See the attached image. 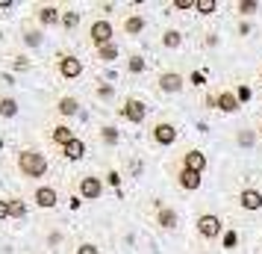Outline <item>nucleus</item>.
Listing matches in <instances>:
<instances>
[{
	"mask_svg": "<svg viewBox=\"0 0 262 254\" xmlns=\"http://www.w3.org/2000/svg\"><path fill=\"white\" fill-rule=\"evenodd\" d=\"M59 240H62V237L56 233V230H53V233L48 237V245H50V248H56V245H59Z\"/></svg>",
	"mask_w": 262,
	"mask_h": 254,
	"instance_id": "obj_39",
	"label": "nucleus"
},
{
	"mask_svg": "<svg viewBox=\"0 0 262 254\" xmlns=\"http://www.w3.org/2000/svg\"><path fill=\"white\" fill-rule=\"evenodd\" d=\"M106 178H109V183H112L115 189H118V186H121V174H118V171H109Z\"/></svg>",
	"mask_w": 262,
	"mask_h": 254,
	"instance_id": "obj_38",
	"label": "nucleus"
},
{
	"mask_svg": "<svg viewBox=\"0 0 262 254\" xmlns=\"http://www.w3.org/2000/svg\"><path fill=\"white\" fill-rule=\"evenodd\" d=\"M9 201V219H27V204L21 201V198H6Z\"/></svg>",
	"mask_w": 262,
	"mask_h": 254,
	"instance_id": "obj_27",
	"label": "nucleus"
},
{
	"mask_svg": "<svg viewBox=\"0 0 262 254\" xmlns=\"http://www.w3.org/2000/svg\"><path fill=\"white\" fill-rule=\"evenodd\" d=\"M15 169H18V174L21 178H27V181H45L50 171V160L45 151H38V148H21L18 154H15Z\"/></svg>",
	"mask_w": 262,
	"mask_h": 254,
	"instance_id": "obj_1",
	"label": "nucleus"
},
{
	"mask_svg": "<svg viewBox=\"0 0 262 254\" xmlns=\"http://www.w3.org/2000/svg\"><path fill=\"white\" fill-rule=\"evenodd\" d=\"M171 174H174V181H177V186L183 189V192H198L201 183H203V174L183 169V166H177V163H171Z\"/></svg>",
	"mask_w": 262,
	"mask_h": 254,
	"instance_id": "obj_9",
	"label": "nucleus"
},
{
	"mask_svg": "<svg viewBox=\"0 0 262 254\" xmlns=\"http://www.w3.org/2000/svg\"><path fill=\"white\" fill-rule=\"evenodd\" d=\"M144 68H147V62H144L142 53H133L130 60H127V71H130V74H142Z\"/></svg>",
	"mask_w": 262,
	"mask_h": 254,
	"instance_id": "obj_28",
	"label": "nucleus"
},
{
	"mask_svg": "<svg viewBox=\"0 0 262 254\" xmlns=\"http://www.w3.org/2000/svg\"><path fill=\"white\" fill-rule=\"evenodd\" d=\"M221 245H224L227 251H233L238 245V233L236 230H224V233H221Z\"/></svg>",
	"mask_w": 262,
	"mask_h": 254,
	"instance_id": "obj_31",
	"label": "nucleus"
},
{
	"mask_svg": "<svg viewBox=\"0 0 262 254\" xmlns=\"http://www.w3.org/2000/svg\"><path fill=\"white\" fill-rule=\"evenodd\" d=\"M154 225L162 228V230H177L180 213L174 210V207H168V204H156L154 207Z\"/></svg>",
	"mask_w": 262,
	"mask_h": 254,
	"instance_id": "obj_12",
	"label": "nucleus"
},
{
	"mask_svg": "<svg viewBox=\"0 0 262 254\" xmlns=\"http://www.w3.org/2000/svg\"><path fill=\"white\" fill-rule=\"evenodd\" d=\"M198 254H206V251H198Z\"/></svg>",
	"mask_w": 262,
	"mask_h": 254,
	"instance_id": "obj_42",
	"label": "nucleus"
},
{
	"mask_svg": "<svg viewBox=\"0 0 262 254\" xmlns=\"http://www.w3.org/2000/svg\"><path fill=\"white\" fill-rule=\"evenodd\" d=\"M171 6H174V9H186V12H189V9H194V0H174Z\"/></svg>",
	"mask_w": 262,
	"mask_h": 254,
	"instance_id": "obj_36",
	"label": "nucleus"
},
{
	"mask_svg": "<svg viewBox=\"0 0 262 254\" xmlns=\"http://www.w3.org/2000/svg\"><path fill=\"white\" fill-rule=\"evenodd\" d=\"M233 12L242 15V18H248V15L259 12V3H256V0H236V3H233Z\"/></svg>",
	"mask_w": 262,
	"mask_h": 254,
	"instance_id": "obj_26",
	"label": "nucleus"
},
{
	"mask_svg": "<svg viewBox=\"0 0 262 254\" xmlns=\"http://www.w3.org/2000/svg\"><path fill=\"white\" fill-rule=\"evenodd\" d=\"M15 3L12 0H0V12H9V9H12Z\"/></svg>",
	"mask_w": 262,
	"mask_h": 254,
	"instance_id": "obj_40",
	"label": "nucleus"
},
{
	"mask_svg": "<svg viewBox=\"0 0 262 254\" xmlns=\"http://www.w3.org/2000/svg\"><path fill=\"white\" fill-rule=\"evenodd\" d=\"M112 42H115V27H112V21L109 18H95L89 24V30H85V48L100 50V48H106V45H112Z\"/></svg>",
	"mask_w": 262,
	"mask_h": 254,
	"instance_id": "obj_2",
	"label": "nucleus"
},
{
	"mask_svg": "<svg viewBox=\"0 0 262 254\" xmlns=\"http://www.w3.org/2000/svg\"><path fill=\"white\" fill-rule=\"evenodd\" d=\"M203 104L209 109H218V92H206V97H203Z\"/></svg>",
	"mask_w": 262,
	"mask_h": 254,
	"instance_id": "obj_35",
	"label": "nucleus"
},
{
	"mask_svg": "<svg viewBox=\"0 0 262 254\" xmlns=\"http://www.w3.org/2000/svg\"><path fill=\"white\" fill-rule=\"evenodd\" d=\"M218 9V3L215 0H194V12L198 15H212Z\"/></svg>",
	"mask_w": 262,
	"mask_h": 254,
	"instance_id": "obj_30",
	"label": "nucleus"
},
{
	"mask_svg": "<svg viewBox=\"0 0 262 254\" xmlns=\"http://www.w3.org/2000/svg\"><path fill=\"white\" fill-rule=\"evenodd\" d=\"M236 204L242 207L245 213H256V210H262V192L253 189V186H245V189H238Z\"/></svg>",
	"mask_w": 262,
	"mask_h": 254,
	"instance_id": "obj_14",
	"label": "nucleus"
},
{
	"mask_svg": "<svg viewBox=\"0 0 262 254\" xmlns=\"http://www.w3.org/2000/svg\"><path fill=\"white\" fill-rule=\"evenodd\" d=\"M74 254H100V245H97V242L83 240V242H77V245H74Z\"/></svg>",
	"mask_w": 262,
	"mask_h": 254,
	"instance_id": "obj_29",
	"label": "nucleus"
},
{
	"mask_svg": "<svg viewBox=\"0 0 262 254\" xmlns=\"http://www.w3.org/2000/svg\"><path fill=\"white\" fill-rule=\"evenodd\" d=\"M256 136H259V142H262V121H259V127H256Z\"/></svg>",
	"mask_w": 262,
	"mask_h": 254,
	"instance_id": "obj_41",
	"label": "nucleus"
},
{
	"mask_svg": "<svg viewBox=\"0 0 262 254\" xmlns=\"http://www.w3.org/2000/svg\"><path fill=\"white\" fill-rule=\"evenodd\" d=\"M174 163H177V166H183V169H189V171L203 174V171H206V166H209V157L203 154L201 148H189V151H183Z\"/></svg>",
	"mask_w": 262,
	"mask_h": 254,
	"instance_id": "obj_10",
	"label": "nucleus"
},
{
	"mask_svg": "<svg viewBox=\"0 0 262 254\" xmlns=\"http://www.w3.org/2000/svg\"><path fill=\"white\" fill-rule=\"evenodd\" d=\"M180 45H183V33H180L177 27L162 30V36H159V48H162V50H177Z\"/></svg>",
	"mask_w": 262,
	"mask_h": 254,
	"instance_id": "obj_22",
	"label": "nucleus"
},
{
	"mask_svg": "<svg viewBox=\"0 0 262 254\" xmlns=\"http://www.w3.org/2000/svg\"><path fill=\"white\" fill-rule=\"evenodd\" d=\"M259 77H262V74H259Z\"/></svg>",
	"mask_w": 262,
	"mask_h": 254,
	"instance_id": "obj_43",
	"label": "nucleus"
},
{
	"mask_svg": "<svg viewBox=\"0 0 262 254\" xmlns=\"http://www.w3.org/2000/svg\"><path fill=\"white\" fill-rule=\"evenodd\" d=\"M183 86H186V77L177 68H165L156 77V92L159 95H177V92H183Z\"/></svg>",
	"mask_w": 262,
	"mask_h": 254,
	"instance_id": "obj_7",
	"label": "nucleus"
},
{
	"mask_svg": "<svg viewBox=\"0 0 262 254\" xmlns=\"http://www.w3.org/2000/svg\"><path fill=\"white\" fill-rule=\"evenodd\" d=\"M177 124L174 121H168V119H159L154 121V127H150V142H154L156 148H171L174 142H177Z\"/></svg>",
	"mask_w": 262,
	"mask_h": 254,
	"instance_id": "obj_6",
	"label": "nucleus"
},
{
	"mask_svg": "<svg viewBox=\"0 0 262 254\" xmlns=\"http://www.w3.org/2000/svg\"><path fill=\"white\" fill-rule=\"evenodd\" d=\"M3 219H9V201L6 198H0V222Z\"/></svg>",
	"mask_w": 262,
	"mask_h": 254,
	"instance_id": "obj_37",
	"label": "nucleus"
},
{
	"mask_svg": "<svg viewBox=\"0 0 262 254\" xmlns=\"http://www.w3.org/2000/svg\"><path fill=\"white\" fill-rule=\"evenodd\" d=\"M95 95H97V97H103V101H106V97H115V86H97Z\"/></svg>",
	"mask_w": 262,
	"mask_h": 254,
	"instance_id": "obj_34",
	"label": "nucleus"
},
{
	"mask_svg": "<svg viewBox=\"0 0 262 254\" xmlns=\"http://www.w3.org/2000/svg\"><path fill=\"white\" fill-rule=\"evenodd\" d=\"M97 139H100L106 148H115L121 142V130L115 127V124H100V127H97Z\"/></svg>",
	"mask_w": 262,
	"mask_h": 254,
	"instance_id": "obj_23",
	"label": "nucleus"
},
{
	"mask_svg": "<svg viewBox=\"0 0 262 254\" xmlns=\"http://www.w3.org/2000/svg\"><path fill=\"white\" fill-rule=\"evenodd\" d=\"M74 136H77V133L71 130V124H68V121H59V124H53V127L48 130L50 145H56V148H65V145L74 139Z\"/></svg>",
	"mask_w": 262,
	"mask_h": 254,
	"instance_id": "obj_16",
	"label": "nucleus"
},
{
	"mask_svg": "<svg viewBox=\"0 0 262 254\" xmlns=\"http://www.w3.org/2000/svg\"><path fill=\"white\" fill-rule=\"evenodd\" d=\"M53 112H56L59 119H74V115L80 112V97H77V95H62V97H56Z\"/></svg>",
	"mask_w": 262,
	"mask_h": 254,
	"instance_id": "obj_17",
	"label": "nucleus"
},
{
	"mask_svg": "<svg viewBox=\"0 0 262 254\" xmlns=\"http://www.w3.org/2000/svg\"><path fill=\"white\" fill-rule=\"evenodd\" d=\"M59 27L65 30V33H74L77 27H80V12L77 9H62V21Z\"/></svg>",
	"mask_w": 262,
	"mask_h": 254,
	"instance_id": "obj_25",
	"label": "nucleus"
},
{
	"mask_svg": "<svg viewBox=\"0 0 262 254\" xmlns=\"http://www.w3.org/2000/svg\"><path fill=\"white\" fill-rule=\"evenodd\" d=\"M53 71L59 80H77V77H83V60L74 53H59L53 60Z\"/></svg>",
	"mask_w": 262,
	"mask_h": 254,
	"instance_id": "obj_5",
	"label": "nucleus"
},
{
	"mask_svg": "<svg viewBox=\"0 0 262 254\" xmlns=\"http://www.w3.org/2000/svg\"><path fill=\"white\" fill-rule=\"evenodd\" d=\"M21 45L24 48H41L45 45V30L41 27H24L21 30Z\"/></svg>",
	"mask_w": 262,
	"mask_h": 254,
	"instance_id": "obj_21",
	"label": "nucleus"
},
{
	"mask_svg": "<svg viewBox=\"0 0 262 254\" xmlns=\"http://www.w3.org/2000/svg\"><path fill=\"white\" fill-rule=\"evenodd\" d=\"M33 18H36V27H41V30H48V27H59L62 9L59 6H53V3H38Z\"/></svg>",
	"mask_w": 262,
	"mask_h": 254,
	"instance_id": "obj_11",
	"label": "nucleus"
},
{
	"mask_svg": "<svg viewBox=\"0 0 262 254\" xmlns=\"http://www.w3.org/2000/svg\"><path fill=\"white\" fill-rule=\"evenodd\" d=\"M9 65H12L15 71H30V60H27L24 53H21V56H12V60H9Z\"/></svg>",
	"mask_w": 262,
	"mask_h": 254,
	"instance_id": "obj_33",
	"label": "nucleus"
},
{
	"mask_svg": "<svg viewBox=\"0 0 262 254\" xmlns=\"http://www.w3.org/2000/svg\"><path fill=\"white\" fill-rule=\"evenodd\" d=\"M30 198H33V204H36L38 210H56V204H59V192H56V186H50V183H36L33 192H30Z\"/></svg>",
	"mask_w": 262,
	"mask_h": 254,
	"instance_id": "obj_8",
	"label": "nucleus"
},
{
	"mask_svg": "<svg viewBox=\"0 0 262 254\" xmlns=\"http://www.w3.org/2000/svg\"><path fill=\"white\" fill-rule=\"evenodd\" d=\"M194 230H198V237L203 242H215V240H221V233H224V222H221L218 213H201L194 219Z\"/></svg>",
	"mask_w": 262,
	"mask_h": 254,
	"instance_id": "obj_4",
	"label": "nucleus"
},
{
	"mask_svg": "<svg viewBox=\"0 0 262 254\" xmlns=\"http://www.w3.org/2000/svg\"><path fill=\"white\" fill-rule=\"evenodd\" d=\"M74 189H77V198H80V201H100L106 186H103V178H100V174L85 171V174H80V178H77Z\"/></svg>",
	"mask_w": 262,
	"mask_h": 254,
	"instance_id": "obj_3",
	"label": "nucleus"
},
{
	"mask_svg": "<svg viewBox=\"0 0 262 254\" xmlns=\"http://www.w3.org/2000/svg\"><path fill=\"white\" fill-rule=\"evenodd\" d=\"M121 33L124 36H130V38H136V36H142L144 33V27H147V21H144V15H139V12H127V15H121Z\"/></svg>",
	"mask_w": 262,
	"mask_h": 254,
	"instance_id": "obj_15",
	"label": "nucleus"
},
{
	"mask_svg": "<svg viewBox=\"0 0 262 254\" xmlns=\"http://www.w3.org/2000/svg\"><path fill=\"white\" fill-rule=\"evenodd\" d=\"M218 112H238V97L233 95V89H218Z\"/></svg>",
	"mask_w": 262,
	"mask_h": 254,
	"instance_id": "obj_19",
	"label": "nucleus"
},
{
	"mask_svg": "<svg viewBox=\"0 0 262 254\" xmlns=\"http://www.w3.org/2000/svg\"><path fill=\"white\" fill-rule=\"evenodd\" d=\"M236 142L238 145H253V142H256V130H238V136H236Z\"/></svg>",
	"mask_w": 262,
	"mask_h": 254,
	"instance_id": "obj_32",
	"label": "nucleus"
},
{
	"mask_svg": "<svg viewBox=\"0 0 262 254\" xmlns=\"http://www.w3.org/2000/svg\"><path fill=\"white\" fill-rule=\"evenodd\" d=\"M59 154H62L65 160L77 163V160H83V157H85V142L80 139V136H74V139H71V142H68L65 148H59Z\"/></svg>",
	"mask_w": 262,
	"mask_h": 254,
	"instance_id": "obj_20",
	"label": "nucleus"
},
{
	"mask_svg": "<svg viewBox=\"0 0 262 254\" xmlns=\"http://www.w3.org/2000/svg\"><path fill=\"white\" fill-rule=\"evenodd\" d=\"M121 56V48L112 42V45H106V48H100V50H95V60L97 62H103V65H109V62H115Z\"/></svg>",
	"mask_w": 262,
	"mask_h": 254,
	"instance_id": "obj_24",
	"label": "nucleus"
},
{
	"mask_svg": "<svg viewBox=\"0 0 262 254\" xmlns=\"http://www.w3.org/2000/svg\"><path fill=\"white\" fill-rule=\"evenodd\" d=\"M118 112L130 121V124H142V121L147 119V107H144V101H139V97H124V104H121Z\"/></svg>",
	"mask_w": 262,
	"mask_h": 254,
	"instance_id": "obj_13",
	"label": "nucleus"
},
{
	"mask_svg": "<svg viewBox=\"0 0 262 254\" xmlns=\"http://www.w3.org/2000/svg\"><path fill=\"white\" fill-rule=\"evenodd\" d=\"M18 112H21L18 97H15V95H6V92H0V119L9 121V119H15Z\"/></svg>",
	"mask_w": 262,
	"mask_h": 254,
	"instance_id": "obj_18",
	"label": "nucleus"
}]
</instances>
